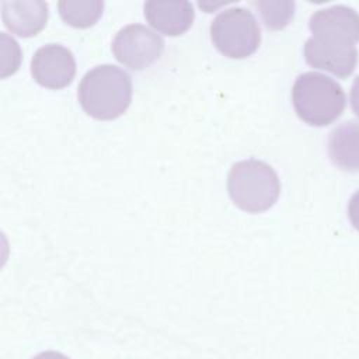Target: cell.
<instances>
[{
    "mask_svg": "<svg viewBox=\"0 0 359 359\" xmlns=\"http://www.w3.org/2000/svg\"><path fill=\"white\" fill-rule=\"evenodd\" d=\"M164 48L163 38L142 24L123 27L112 41L115 57L132 70H142L156 62Z\"/></svg>",
    "mask_w": 359,
    "mask_h": 359,
    "instance_id": "cell-6",
    "label": "cell"
},
{
    "mask_svg": "<svg viewBox=\"0 0 359 359\" xmlns=\"http://www.w3.org/2000/svg\"><path fill=\"white\" fill-rule=\"evenodd\" d=\"M332 163L345 171H359V122L346 121L332 129L328 137Z\"/></svg>",
    "mask_w": 359,
    "mask_h": 359,
    "instance_id": "cell-10",
    "label": "cell"
},
{
    "mask_svg": "<svg viewBox=\"0 0 359 359\" xmlns=\"http://www.w3.org/2000/svg\"><path fill=\"white\" fill-rule=\"evenodd\" d=\"M348 216L356 230H359V191L352 195L348 203Z\"/></svg>",
    "mask_w": 359,
    "mask_h": 359,
    "instance_id": "cell-13",
    "label": "cell"
},
{
    "mask_svg": "<svg viewBox=\"0 0 359 359\" xmlns=\"http://www.w3.org/2000/svg\"><path fill=\"white\" fill-rule=\"evenodd\" d=\"M252 7H255L266 28L280 29L289 24L293 17L294 3L293 1H251Z\"/></svg>",
    "mask_w": 359,
    "mask_h": 359,
    "instance_id": "cell-12",
    "label": "cell"
},
{
    "mask_svg": "<svg viewBox=\"0 0 359 359\" xmlns=\"http://www.w3.org/2000/svg\"><path fill=\"white\" fill-rule=\"evenodd\" d=\"M227 189L236 206L250 213H258L269 209L276 202L280 182L269 164L250 158L231 165Z\"/></svg>",
    "mask_w": 359,
    "mask_h": 359,
    "instance_id": "cell-4",
    "label": "cell"
},
{
    "mask_svg": "<svg viewBox=\"0 0 359 359\" xmlns=\"http://www.w3.org/2000/svg\"><path fill=\"white\" fill-rule=\"evenodd\" d=\"M313 36L304 43L306 62L341 79L352 74L359 41V14L346 6L317 10L309 21Z\"/></svg>",
    "mask_w": 359,
    "mask_h": 359,
    "instance_id": "cell-1",
    "label": "cell"
},
{
    "mask_svg": "<svg viewBox=\"0 0 359 359\" xmlns=\"http://www.w3.org/2000/svg\"><path fill=\"white\" fill-rule=\"evenodd\" d=\"M351 107L355 115L359 118V76L355 79L351 87Z\"/></svg>",
    "mask_w": 359,
    "mask_h": 359,
    "instance_id": "cell-14",
    "label": "cell"
},
{
    "mask_svg": "<svg viewBox=\"0 0 359 359\" xmlns=\"http://www.w3.org/2000/svg\"><path fill=\"white\" fill-rule=\"evenodd\" d=\"M1 8L4 25L18 36L39 34L48 21V4L41 0H6Z\"/></svg>",
    "mask_w": 359,
    "mask_h": 359,
    "instance_id": "cell-9",
    "label": "cell"
},
{
    "mask_svg": "<svg viewBox=\"0 0 359 359\" xmlns=\"http://www.w3.org/2000/svg\"><path fill=\"white\" fill-rule=\"evenodd\" d=\"M292 101L296 114L306 123L327 126L341 116L346 98L342 87L334 79L317 72H307L294 80Z\"/></svg>",
    "mask_w": 359,
    "mask_h": 359,
    "instance_id": "cell-3",
    "label": "cell"
},
{
    "mask_svg": "<svg viewBox=\"0 0 359 359\" xmlns=\"http://www.w3.org/2000/svg\"><path fill=\"white\" fill-rule=\"evenodd\" d=\"M132 81L115 65H100L87 72L79 86V101L86 114L95 119H114L130 104Z\"/></svg>",
    "mask_w": 359,
    "mask_h": 359,
    "instance_id": "cell-2",
    "label": "cell"
},
{
    "mask_svg": "<svg viewBox=\"0 0 359 359\" xmlns=\"http://www.w3.org/2000/svg\"><path fill=\"white\" fill-rule=\"evenodd\" d=\"M213 45L233 59H243L254 53L259 45V27L252 13L243 7L220 11L210 24Z\"/></svg>",
    "mask_w": 359,
    "mask_h": 359,
    "instance_id": "cell-5",
    "label": "cell"
},
{
    "mask_svg": "<svg viewBox=\"0 0 359 359\" xmlns=\"http://www.w3.org/2000/svg\"><path fill=\"white\" fill-rule=\"evenodd\" d=\"M76 73L73 53L57 43L39 48L31 60V74L35 81L48 88H62L72 83Z\"/></svg>",
    "mask_w": 359,
    "mask_h": 359,
    "instance_id": "cell-7",
    "label": "cell"
},
{
    "mask_svg": "<svg viewBox=\"0 0 359 359\" xmlns=\"http://www.w3.org/2000/svg\"><path fill=\"white\" fill-rule=\"evenodd\" d=\"M57 8L66 24L76 28H87L100 18L104 3L101 0H60Z\"/></svg>",
    "mask_w": 359,
    "mask_h": 359,
    "instance_id": "cell-11",
    "label": "cell"
},
{
    "mask_svg": "<svg viewBox=\"0 0 359 359\" xmlns=\"http://www.w3.org/2000/svg\"><path fill=\"white\" fill-rule=\"evenodd\" d=\"M144 15L157 31L177 36L192 25L195 11L185 0H149L144 3Z\"/></svg>",
    "mask_w": 359,
    "mask_h": 359,
    "instance_id": "cell-8",
    "label": "cell"
},
{
    "mask_svg": "<svg viewBox=\"0 0 359 359\" xmlns=\"http://www.w3.org/2000/svg\"><path fill=\"white\" fill-rule=\"evenodd\" d=\"M32 359H69V358L65 356V355L60 353V352H56V351H45V352L38 353V355L34 356Z\"/></svg>",
    "mask_w": 359,
    "mask_h": 359,
    "instance_id": "cell-15",
    "label": "cell"
}]
</instances>
